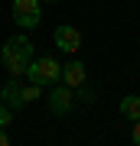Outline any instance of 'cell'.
Listing matches in <instances>:
<instances>
[{
	"mask_svg": "<svg viewBox=\"0 0 140 146\" xmlns=\"http://www.w3.org/2000/svg\"><path fill=\"white\" fill-rule=\"evenodd\" d=\"M130 140L140 146V120H134V130H130Z\"/></svg>",
	"mask_w": 140,
	"mask_h": 146,
	"instance_id": "obj_11",
	"label": "cell"
},
{
	"mask_svg": "<svg viewBox=\"0 0 140 146\" xmlns=\"http://www.w3.org/2000/svg\"><path fill=\"white\" fill-rule=\"evenodd\" d=\"M13 20L20 29H36L42 23V3L39 0H13Z\"/></svg>",
	"mask_w": 140,
	"mask_h": 146,
	"instance_id": "obj_3",
	"label": "cell"
},
{
	"mask_svg": "<svg viewBox=\"0 0 140 146\" xmlns=\"http://www.w3.org/2000/svg\"><path fill=\"white\" fill-rule=\"evenodd\" d=\"M52 42H56L62 52H78V46H82V33H78L75 26H68V23H62V26H56V33H52Z\"/></svg>",
	"mask_w": 140,
	"mask_h": 146,
	"instance_id": "obj_5",
	"label": "cell"
},
{
	"mask_svg": "<svg viewBox=\"0 0 140 146\" xmlns=\"http://www.w3.org/2000/svg\"><path fill=\"white\" fill-rule=\"evenodd\" d=\"M121 114L127 120H140V98L137 94H124L121 98Z\"/></svg>",
	"mask_w": 140,
	"mask_h": 146,
	"instance_id": "obj_8",
	"label": "cell"
},
{
	"mask_svg": "<svg viewBox=\"0 0 140 146\" xmlns=\"http://www.w3.org/2000/svg\"><path fill=\"white\" fill-rule=\"evenodd\" d=\"M39 3H59V0H39Z\"/></svg>",
	"mask_w": 140,
	"mask_h": 146,
	"instance_id": "obj_13",
	"label": "cell"
},
{
	"mask_svg": "<svg viewBox=\"0 0 140 146\" xmlns=\"http://www.w3.org/2000/svg\"><path fill=\"white\" fill-rule=\"evenodd\" d=\"M46 101H49L52 114L65 117L68 110H72V104H75V91L68 88V84H52V94H46Z\"/></svg>",
	"mask_w": 140,
	"mask_h": 146,
	"instance_id": "obj_4",
	"label": "cell"
},
{
	"mask_svg": "<svg viewBox=\"0 0 140 146\" xmlns=\"http://www.w3.org/2000/svg\"><path fill=\"white\" fill-rule=\"evenodd\" d=\"M0 91H3V104L10 107V110H16V107H23V104H26V101H23V84L16 81V78H10Z\"/></svg>",
	"mask_w": 140,
	"mask_h": 146,
	"instance_id": "obj_7",
	"label": "cell"
},
{
	"mask_svg": "<svg viewBox=\"0 0 140 146\" xmlns=\"http://www.w3.org/2000/svg\"><path fill=\"white\" fill-rule=\"evenodd\" d=\"M36 98H42V91H39V84H23V101H36Z\"/></svg>",
	"mask_w": 140,
	"mask_h": 146,
	"instance_id": "obj_9",
	"label": "cell"
},
{
	"mask_svg": "<svg viewBox=\"0 0 140 146\" xmlns=\"http://www.w3.org/2000/svg\"><path fill=\"white\" fill-rule=\"evenodd\" d=\"M33 55H36V52H33V42L26 39L23 33H20V36H10L3 42V49H0V58H3L7 72H10L13 78H20V75L26 72V65L33 62Z\"/></svg>",
	"mask_w": 140,
	"mask_h": 146,
	"instance_id": "obj_1",
	"label": "cell"
},
{
	"mask_svg": "<svg viewBox=\"0 0 140 146\" xmlns=\"http://www.w3.org/2000/svg\"><path fill=\"white\" fill-rule=\"evenodd\" d=\"M23 75H26L33 84H39V88H42V84H56L59 78H62V65H59L52 55H39V58L33 55V62L26 65Z\"/></svg>",
	"mask_w": 140,
	"mask_h": 146,
	"instance_id": "obj_2",
	"label": "cell"
},
{
	"mask_svg": "<svg viewBox=\"0 0 140 146\" xmlns=\"http://www.w3.org/2000/svg\"><path fill=\"white\" fill-rule=\"evenodd\" d=\"M10 123H13V110L7 104H0V127H10Z\"/></svg>",
	"mask_w": 140,
	"mask_h": 146,
	"instance_id": "obj_10",
	"label": "cell"
},
{
	"mask_svg": "<svg viewBox=\"0 0 140 146\" xmlns=\"http://www.w3.org/2000/svg\"><path fill=\"white\" fill-rule=\"evenodd\" d=\"M62 81H65L72 91H78L85 81H88V72H85V65H82V62H68V65H62Z\"/></svg>",
	"mask_w": 140,
	"mask_h": 146,
	"instance_id": "obj_6",
	"label": "cell"
},
{
	"mask_svg": "<svg viewBox=\"0 0 140 146\" xmlns=\"http://www.w3.org/2000/svg\"><path fill=\"white\" fill-rule=\"evenodd\" d=\"M0 104H3V91H0Z\"/></svg>",
	"mask_w": 140,
	"mask_h": 146,
	"instance_id": "obj_14",
	"label": "cell"
},
{
	"mask_svg": "<svg viewBox=\"0 0 140 146\" xmlns=\"http://www.w3.org/2000/svg\"><path fill=\"white\" fill-rule=\"evenodd\" d=\"M0 146H10V136H7V127H0Z\"/></svg>",
	"mask_w": 140,
	"mask_h": 146,
	"instance_id": "obj_12",
	"label": "cell"
}]
</instances>
